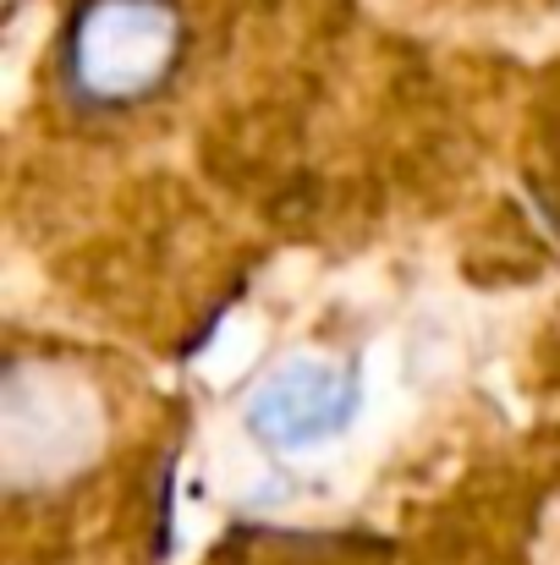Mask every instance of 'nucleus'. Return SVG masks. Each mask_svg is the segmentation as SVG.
Returning a JSON list of instances; mask_svg holds the SVG:
<instances>
[{"instance_id": "obj_5", "label": "nucleus", "mask_w": 560, "mask_h": 565, "mask_svg": "<svg viewBox=\"0 0 560 565\" xmlns=\"http://www.w3.org/2000/svg\"><path fill=\"white\" fill-rule=\"evenodd\" d=\"M528 188L539 198L545 220L560 231V66L545 77L528 116Z\"/></svg>"}, {"instance_id": "obj_3", "label": "nucleus", "mask_w": 560, "mask_h": 565, "mask_svg": "<svg viewBox=\"0 0 560 565\" xmlns=\"http://www.w3.org/2000/svg\"><path fill=\"white\" fill-rule=\"evenodd\" d=\"M358 412V379L341 363L297 358L281 363L247 401V423L270 450H314L336 439Z\"/></svg>"}, {"instance_id": "obj_2", "label": "nucleus", "mask_w": 560, "mask_h": 565, "mask_svg": "<svg viewBox=\"0 0 560 565\" xmlns=\"http://www.w3.org/2000/svg\"><path fill=\"white\" fill-rule=\"evenodd\" d=\"M192 55L198 28L187 0H72L50 55V88L72 116L127 127L177 99Z\"/></svg>"}, {"instance_id": "obj_1", "label": "nucleus", "mask_w": 560, "mask_h": 565, "mask_svg": "<svg viewBox=\"0 0 560 565\" xmlns=\"http://www.w3.org/2000/svg\"><path fill=\"white\" fill-rule=\"evenodd\" d=\"M138 428L144 401H133V379L116 363L50 341L11 347L0 384V467L11 511H55L99 489L133 450Z\"/></svg>"}, {"instance_id": "obj_4", "label": "nucleus", "mask_w": 560, "mask_h": 565, "mask_svg": "<svg viewBox=\"0 0 560 565\" xmlns=\"http://www.w3.org/2000/svg\"><path fill=\"white\" fill-rule=\"evenodd\" d=\"M209 565H401L390 544L347 533H292V527H247L225 539Z\"/></svg>"}]
</instances>
